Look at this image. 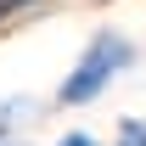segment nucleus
<instances>
[{
  "label": "nucleus",
  "mask_w": 146,
  "mask_h": 146,
  "mask_svg": "<svg viewBox=\"0 0 146 146\" xmlns=\"http://www.w3.org/2000/svg\"><path fill=\"white\" fill-rule=\"evenodd\" d=\"M129 56H135V51H129L124 34H112V28H107V34H96L90 45H84V56L68 68V79H62L56 101H62V107H84V101H96V96H101L112 79L129 68Z\"/></svg>",
  "instance_id": "nucleus-1"
},
{
  "label": "nucleus",
  "mask_w": 146,
  "mask_h": 146,
  "mask_svg": "<svg viewBox=\"0 0 146 146\" xmlns=\"http://www.w3.org/2000/svg\"><path fill=\"white\" fill-rule=\"evenodd\" d=\"M34 101H0V146H28V124H34Z\"/></svg>",
  "instance_id": "nucleus-2"
},
{
  "label": "nucleus",
  "mask_w": 146,
  "mask_h": 146,
  "mask_svg": "<svg viewBox=\"0 0 146 146\" xmlns=\"http://www.w3.org/2000/svg\"><path fill=\"white\" fill-rule=\"evenodd\" d=\"M118 146H146V118H124L118 124Z\"/></svg>",
  "instance_id": "nucleus-3"
},
{
  "label": "nucleus",
  "mask_w": 146,
  "mask_h": 146,
  "mask_svg": "<svg viewBox=\"0 0 146 146\" xmlns=\"http://www.w3.org/2000/svg\"><path fill=\"white\" fill-rule=\"evenodd\" d=\"M56 146H101V141H90L84 129H73V135H62V141H56Z\"/></svg>",
  "instance_id": "nucleus-4"
}]
</instances>
